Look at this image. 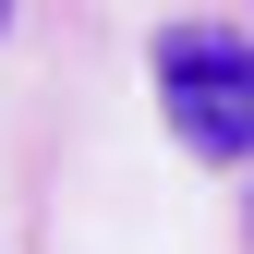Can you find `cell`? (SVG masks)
Segmentation results:
<instances>
[{
    "mask_svg": "<svg viewBox=\"0 0 254 254\" xmlns=\"http://www.w3.org/2000/svg\"><path fill=\"white\" fill-rule=\"evenodd\" d=\"M0 24H12V0H0Z\"/></svg>",
    "mask_w": 254,
    "mask_h": 254,
    "instance_id": "cell-2",
    "label": "cell"
},
{
    "mask_svg": "<svg viewBox=\"0 0 254 254\" xmlns=\"http://www.w3.org/2000/svg\"><path fill=\"white\" fill-rule=\"evenodd\" d=\"M157 109L194 157H254V37L242 24H182L157 49Z\"/></svg>",
    "mask_w": 254,
    "mask_h": 254,
    "instance_id": "cell-1",
    "label": "cell"
}]
</instances>
